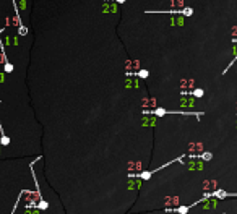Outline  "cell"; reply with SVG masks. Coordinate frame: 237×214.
Wrapping results in <instances>:
<instances>
[{
  "mask_svg": "<svg viewBox=\"0 0 237 214\" xmlns=\"http://www.w3.org/2000/svg\"><path fill=\"white\" fill-rule=\"evenodd\" d=\"M5 71H7V73L13 71V65H11V63H8V62H5Z\"/></svg>",
  "mask_w": 237,
  "mask_h": 214,
  "instance_id": "obj_1",
  "label": "cell"
},
{
  "mask_svg": "<svg viewBox=\"0 0 237 214\" xmlns=\"http://www.w3.org/2000/svg\"><path fill=\"white\" fill-rule=\"evenodd\" d=\"M0 143H2V146H7V144L10 143V140H8L5 135H2V140H0Z\"/></svg>",
  "mask_w": 237,
  "mask_h": 214,
  "instance_id": "obj_2",
  "label": "cell"
},
{
  "mask_svg": "<svg viewBox=\"0 0 237 214\" xmlns=\"http://www.w3.org/2000/svg\"><path fill=\"white\" fill-rule=\"evenodd\" d=\"M18 32H20V36H25L26 32H28V28H26V26H20V29H18Z\"/></svg>",
  "mask_w": 237,
  "mask_h": 214,
  "instance_id": "obj_3",
  "label": "cell"
}]
</instances>
